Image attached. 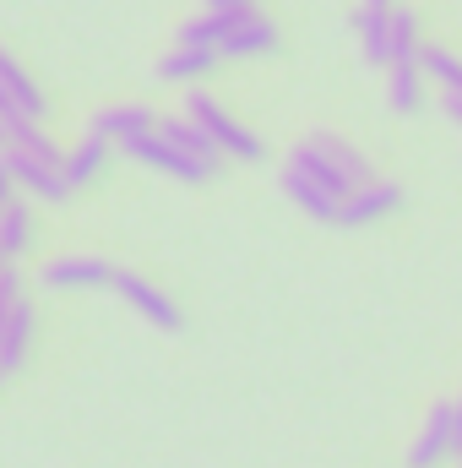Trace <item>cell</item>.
<instances>
[{"mask_svg": "<svg viewBox=\"0 0 462 468\" xmlns=\"http://www.w3.org/2000/svg\"><path fill=\"white\" fill-rule=\"evenodd\" d=\"M5 158H11L16 191H27V202H66L71 197V186H66V147L44 125H33V120L11 125L5 131Z\"/></svg>", "mask_w": 462, "mask_h": 468, "instance_id": "cell-1", "label": "cell"}, {"mask_svg": "<svg viewBox=\"0 0 462 468\" xmlns=\"http://www.w3.org/2000/svg\"><path fill=\"white\" fill-rule=\"evenodd\" d=\"M185 115H191L207 136H213V142H218V153H224V158H239V164H256V158H261V136H256L250 125H239V120L213 99V93L191 88V93H185Z\"/></svg>", "mask_w": 462, "mask_h": 468, "instance_id": "cell-2", "label": "cell"}, {"mask_svg": "<svg viewBox=\"0 0 462 468\" xmlns=\"http://www.w3.org/2000/svg\"><path fill=\"white\" fill-rule=\"evenodd\" d=\"M44 115H49V104H44V88L33 82L27 60L0 44V120L5 125H22V120L44 125Z\"/></svg>", "mask_w": 462, "mask_h": 468, "instance_id": "cell-3", "label": "cell"}, {"mask_svg": "<svg viewBox=\"0 0 462 468\" xmlns=\"http://www.w3.org/2000/svg\"><path fill=\"white\" fill-rule=\"evenodd\" d=\"M110 289H115L120 300L147 322V327H158V333H180V327H185L180 305H174L152 278H142V272H131V267H115V283H110Z\"/></svg>", "mask_w": 462, "mask_h": 468, "instance_id": "cell-4", "label": "cell"}, {"mask_svg": "<svg viewBox=\"0 0 462 468\" xmlns=\"http://www.w3.org/2000/svg\"><path fill=\"white\" fill-rule=\"evenodd\" d=\"M125 158H136V164H147V169H158V175H169V180H185V186H202V180H213L218 169L213 164H202V158H191V153H180L169 136H158V131H147V136H136L131 147H120Z\"/></svg>", "mask_w": 462, "mask_h": 468, "instance_id": "cell-5", "label": "cell"}, {"mask_svg": "<svg viewBox=\"0 0 462 468\" xmlns=\"http://www.w3.org/2000/svg\"><path fill=\"white\" fill-rule=\"evenodd\" d=\"M446 458H462L457 441V403H436L425 431L414 436V452H408V468H441Z\"/></svg>", "mask_w": 462, "mask_h": 468, "instance_id": "cell-6", "label": "cell"}, {"mask_svg": "<svg viewBox=\"0 0 462 468\" xmlns=\"http://www.w3.org/2000/svg\"><path fill=\"white\" fill-rule=\"evenodd\" d=\"M38 283L44 289H110L115 283V267L104 256H49L38 267Z\"/></svg>", "mask_w": 462, "mask_h": 468, "instance_id": "cell-7", "label": "cell"}, {"mask_svg": "<svg viewBox=\"0 0 462 468\" xmlns=\"http://www.w3.org/2000/svg\"><path fill=\"white\" fill-rule=\"evenodd\" d=\"M397 207H403V186H397V180H370L364 191H353V197L343 202L338 224H343V229H364V224L392 218Z\"/></svg>", "mask_w": 462, "mask_h": 468, "instance_id": "cell-8", "label": "cell"}, {"mask_svg": "<svg viewBox=\"0 0 462 468\" xmlns=\"http://www.w3.org/2000/svg\"><path fill=\"white\" fill-rule=\"evenodd\" d=\"M272 49H278V22L261 16V11H245V16L234 22V33L218 44L224 60H261V55H272Z\"/></svg>", "mask_w": 462, "mask_h": 468, "instance_id": "cell-9", "label": "cell"}, {"mask_svg": "<svg viewBox=\"0 0 462 468\" xmlns=\"http://www.w3.org/2000/svg\"><path fill=\"white\" fill-rule=\"evenodd\" d=\"M224 66L218 49H202V44H174L163 60H158V82H180V88H202V77H213Z\"/></svg>", "mask_w": 462, "mask_h": 468, "instance_id": "cell-10", "label": "cell"}, {"mask_svg": "<svg viewBox=\"0 0 462 468\" xmlns=\"http://www.w3.org/2000/svg\"><path fill=\"white\" fill-rule=\"evenodd\" d=\"M110 153H115V142H110V136H99V131H88L82 142H71V147H66V186H71V197H77V191H88V186L104 175Z\"/></svg>", "mask_w": 462, "mask_h": 468, "instance_id": "cell-11", "label": "cell"}, {"mask_svg": "<svg viewBox=\"0 0 462 468\" xmlns=\"http://www.w3.org/2000/svg\"><path fill=\"white\" fill-rule=\"evenodd\" d=\"M305 142H310V147H316V153H321V158H327V164H332L338 175H343V180L353 186V191H364V186L375 180V169H370V158H364V153H359L353 142H343L338 131H310Z\"/></svg>", "mask_w": 462, "mask_h": 468, "instance_id": "cell-12", "label": "cell"}, {"mask_svg": "<svg viewBox=\"0 0 462 468\" xmlns=\"http://www.w3.org/2000/svg\"><path fill=\"white\" fill-rule=\"evenodd\" d=\"M425 66L419 60H392L386 66V110L392 115H419L425 110Z\"/></svg>", "mask_w": 462, "mask_h": 468, "instance_id": "cell-13", "label": "cell"}, {"mask_svg": "<svg viewBox=\"0 0 462 468\" xmlns=\"http://www.w3.org/2000/svg\"><path fill=\"white\" fill-rule=\"evenodd\" d=\"M283 191H289V202L299 207V213H310L316 224H338V213H343V202L332 197V191H321L305 169H294V164H283Z\"/></svg>", "mask_w": 462, "mask_h": 468, "instance_id": "cell-14", "label": "cell"}, {"mask_svg": "<svg viewBox=\"0 0 462 468\" xmlns=\"http://www.w3.org/2000/svg\"><path fill=\"white\" fill-rule=\"evenodd\" d=\"M93 131H99V136H110L115 147H131L136 136L158 131V115H152L147 104H110V110H99V115H93Z\"/></svg>", "mask_w": 462, "mask_h": 468, "instance_id": "cell-15", "label": "cell"}, {"mask_svg": "<svg viewBox=\"0 0 462 468\" xmlns=\"http://www.w3.org/2000/svg\"><path fill=\"white\" fill-rule=\"evenodd\" d=\"M33 300H16V311L0 322V376H11L22 359H27V344H33Z\"/></svg>", "mask_w": 462, "mask_h": 468, "instance_id": "cell-16", "label": "cell"}, {"mask_svg": "<svg viewBox=\"0 0 462 468\" xmlns=\"http://www.w3.org/2000/svg\"><path fill=\"white\" fill-rule=\"evenodd\" d=\"M33 239H38V218H33V202H5L0 207V245H5V256L11 261H22L27 250H33Z\"/></svg>", "mask_w": 462, "mask_h": 468, "instance_id": "cell-17", "label": "cell"}, {"mask_svg": "<svg viewBox=\"0 0 462 468\" xmlns=\"http://www.w3.org/2000/svg\"><path fill=\"white\" fill-rule=\"evenodd\" d=\"M158 136H169V142H174L180 153H191V158H202V164H213V169L224 164L218 142H213V136H207V131H202V125H196L191 115H169V120H158Z\"/></svg>", "mask_w": 462, "mask_h": 468, "instance_id": "cell-18", "label": "cell"}, {"mask_svg": "<svg viewBox=\"0 0 462 468\" xmlns=\"http://www.w3.org/2000/svg\"><path fill=\"white\" fill-rule=\"evenodd\" d=\"M353 27H359L364 60H370V66H392V11H370V5H359V11H353Z\"/></svg>", "mask_w": 462, "mask_h": 468, "instance_id": "cell-19", "label": "cell"}, {"mask_svg": "<svg viewBox=\"0 0 462 468\" xmlns=\"http://www.w3.org/2000/svg\"><path fill=\"white\" fill-rule=\"evenodd\" d=\"M245 11H207L202 5V16H191L185 27H180V44H202V49H218L224 38L234 33V22H239Z\"/></svg>", "mask_w": 462, "mask_h": 468, "instance_id": "cell-20", "label": "cell"}, {"mask_svg": "<svg viewBox=\"0 0 462 468\" xmlns=\"http://www.w3.org/2000/svg\"><path fill=\"white\" fill-rule=\"evenodd\" d=\"M419 66H425L430 82H441L446 99H462V55L441 49V44H425V49H419Z\"/></svg>", "mask_w": 462, "mask_h": 468, "instance_id": "cell-21", "label": "cell"}, {"mask_svg": "<svg viewBox=\"0 0 462 468\" xmlns=\"http://www.w3.org/2000/svg\"><path fill=\"white\" fill-rule=\"evenodd\" d=\"M419 49H425L419 44V16L397 5L392 11V60H419Z\"/></svg>", "mask_w": 462, "mask_h": 468, "instance_id": "cell-22", "label": "cell"}, {"mask_svg": "<svg viewBox=\"0 0 462 468\" xmlns=\"http://www.w3.org/2000/svg\"><path fill=\"white\" fill-rule=\"evenodd\" d=\"M5 202H16V175H11V158H5V147H0V207Z\"/></svg>", "mask_w": 462, "mask_h": 468, "instance_id": "cell-23", "label": "cell"}, {"mask_svg": "<svg viewBox=\"0 0 462 468\" xmlns=\"http://www.w3.org/2000/svg\"><path fill=\"white\" fill-rule=\"evenodd\" d=\"M207 11H256V0H202Z\"/></svg>", "mask_w": 462, "mask_h": 468, "instance_id": "cell-24", "label": "cell"}, {"mask_svg": "<svg viewBox=\"0 0 462 468\" xmlns=\"http://www.w3.org/2000/svg\"><path fill=\"white\" fill-rule=\"evenodd\" d=\"M441 110H446V115H452V120L462 125V99H441Z\"/></svg>", "mask_w": 462, "mask_h": 468, "instance_id": "cell-25", "label": "cell"}, {"mask_svg": "<svg viewBox=\"0 0 462 468\" xmlns=\"http://www.w3.org/2000/svg\"><path fill=\"white\" fill-rule=\"evenodd\" d=\"M364 5H370V11H392V0H364Z\"/></svg>", "mask_w": 462, "mask_h": 468, "instance_id": "cell-26", "label": "cell"}, {"mask_svg": "<svg viewBox=\"0 0 462 468\" xmlns=\"http://www.w3.org/2000/svg\"><path fill=\"white\" fill-rule=\"evenodd\" d=\"M5 267H16V261H11V256H5V245H0V272H5Z\"/></svg>", "mask_w": 462, "mask_h": 468, "instance_id": "cell-27", "label": "cell"}, {"mask_svg": "<svg viewBox=\"0 0 462 468\" xmlns=\"http://www.w3.org/2000/svg\"><path fill=\"white\" fill-rule=\"evenodd\" d=\"M457 441H462V398H457Z\"/></svg>", "mask_w": 462, "mask_h": 468, "instance_id": "cell-28", "label": "cell"}, {"mask_svg": "<svg viewBox=\"0 0 462 468\" xmlns=\"http://www.w3.org/2000/svg\"><path fill=\"white\" fill-rule=\"evenodd\" d=\"M5 131H11V125H5V120H0V147H5Z\"/></svg>", "mask_w": 462, "mask_h": 468, "instance_id": "cell-29", "label": "cell"}, {"mask_svg": "<svg viewBox=\"0 0 462 468\" xmlns=\"http://www.w3.org/2000/svg\"><path fill=\"white\" fill-rule=\"evenodd\" d=\"M0 381H5V376H0Z\"/></svg>", "mask_w": 462, "mask_h": 468, "instance_id": "cell-30", "label": "cell"}]
</instances>
